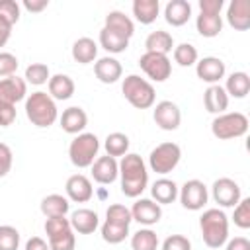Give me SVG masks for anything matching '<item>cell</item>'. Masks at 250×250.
<instances>
[{
    "label": "cell",
    "mask_w": 250,
    "mask_h": 250,
    "mask_svg": "<svg viewBox=\"0 0 250 250\" xmlns=\"http://www.w3.org/2000/svg\"><path fill=\"white\" fill-rule=\"evenodd\" d=\"M248 131V117L240 111H225L211 121V133L219 141L238 139Z\"/></svg>",
    "instance_id": "obj_6"
},
{
    "label": "cell",
    "mask_w": 250,
    "mask_h": 250,
    "mask_svg": "<svg viewBox=\"0 0 250 250\" xmlns=\"http://www.w3.org/2000/svg\"><path fill=\"white\" fill-rule=\"evenodd\" d=\"M158 248V236L152 229H139L131 236V250H156Z\"/></svg>",
    "instance_id": "obj_34"
},
{
    "label": "cell",
    "mask_w": 250,
    "mask_h": 250,
    "mask_svg": "<svg viewBox=\"0 0 250 250\" xmlns=\"http://www.w3.org/2000/svg\"><path fill=\"white\" fill-rule=\"evenodd\" d=\"M180 158H182V148L178 143H172V141H166V143H160L156 145L150 154H148V166L152 172L164 176L168 172H172L178 164H180Z\"/></svg>",
    "instance_id": "obj_7"
},
{
    "label": "cell",
    "mask_w": 250,
    "mask_h": 250,
    "mask_svg": "<svg viewBox=\"0 0 250 250\" xmlns=\"http://www.w3.org/2000/svg\"><path fill=\"white\" fill-rule=\"evenodd\" d=\"M162 250H191V242L184 234H170L164 238Z\"/></svg>",
    "instance_id": "obj_45"
},
{
    "label": "cell",
    "mask_w": 250,
    "mask_h": 250,
    "mask_svg": "<svg viewBox=\"0 0 250 250\" xmlns=\"http://www.w3.org/2000/svg\"><path fill=\"white\" fill-rule=\"evenodd\" d=\"M59 123L64 133L80 135V133H84V129L88 125V113L80 105H70L62 111V115L59 117Z\"/></svg>",
    "instance_id": "obj_17"
},
{
    "label": "cell",
    "mask_w": 250,
    "mask_h": 250,
    "mask_svg": "<svg viewBox=\"0 0 250 250\" xmlns=\"http://www.w3.org/2000/svg\"><path fill=\"white\" fill-rule=\"evenodd\" d=\"M12 162H14L12 148L6 143H0V178H4L12 170Z\"/></svg>",
    "instance_id": "obj_46"
},
{
    "label": "cell",
    "mask_w": 250,
    "mask_h": 250,
    "mask_svg": "<svg viewBox=\"0 0 250 250\" xmlns=\"http://www.w3.org/2000/svg\"><path fill=\"white\" fill-rule=\"evenodd\" d=\"M51 78V70L45 62H31L27 68H25V76L23 80L27 84H33V86H41V84H47Z\"/></svg>",
    "instance_id": "obj_35"
},
{
    "label": "cell",
    "mask_w": 250,
    "mask_h": 250,
    "mask_svg": "<svg viewBox=\"0 0 250 250\" xmlns=\"http://www.w3.org/2000/svg\"><path fill=\"white\" fill-rule=\"evenodd\" d=\"M90 168H92L94 182H98L102 186L113 184L117 180V176H119V162L113 156H107V154L105 156H98Z\"/></svg>",
    "instance_id": "obj_14"
},
{
    "label": "cell",
    "mask_w": 250,
    "mask_h": 250,
    "mask_svg": "<svg viewBox=\"0 0 250 250\" xmlns=\"http://www.w3.org/2000/svg\"><path fill=\"white\" fill-rule=\"evenodd\" d=\"M199 229L203 242L209 248H221L229 240V217L219 207L203 211V215L199 217Z\"/></svg>",
    "instance_id": "obj_3"
},
{
    "label": "cell",
    "mask_w": 250,
    "mask_h": 250,
    "mask_svg": "<svg viewBox=\"0 0 250 250\" xmlns=\"http://www.w3.org/2000/svg\"><path fill=\"white\" fill-rule=\"evenodd\" d=\"M178 197H180V203L184 209L188 211H199L205 207L207 199H209V191H207V186L201 182V180H188L180 191H178Z\"/></svg>",
    "instance_id": "obj_9"
},
{
    "label": "cell",
    "mask_w": 250,
    "mask_h": 250,
    "mask_svg": "<svg viewBox=\"0 0 250 250\" xmlns=\"http://www.w3.org/2000/svg\"><path fill=\"white\" fill-rule=\"evenodd\" d=\"M191 18V4L188 0H170L164 6V20L172 27H182Z\"/></svg>",
    "instance_id": "obj_21"
},
{
    "label": "cell",
    "mask_w": 250,
    "mask_h": 250,
    "mask_svg": "<svg viewBox=\"0 0 250 250\" xmlns=\"http://www.w3.org/2000/svg\"><path fill=\"white\" fill-rule=\"evenodd\" d=\"M195 29L201 37H217L223 31V18L221 16H211V14H201L195 18Z\"/></svg>",
    "instance_id": "obj_32"
},
{
    "label": "cell",
    "mask_w": 250,
    "mask_h": 250,
    "mask_svg": "<svg viewBox=\"0 0 250 250\" xmlns=\"http://www.w3.org/2000/svg\"><path fill=\"white\" fill-rule=\"evenodd\" d=\"M225 2L223 0H199V10L201 14H211V16H221Z\"/></svg>",
    "instance_id": "obj_48"
},
{
    "label": "cell",
    "mask_w": 250,
    "mask_h": 250,
    "mask_svg": "<svg viewBox=\"0 0 250 250\" xmlns=\"http://www.w3.org/2000/svg\"><path fill=\"white\" fill-rule=\"evenodd\" d=\"M21 14V8L16 0H0V20L6 21L8 25L14 27V23H18Z\"/></svg>",
    "instance_id": "obj_41"
},
{
    "label": "cell",
    "mask_w": 250,
    "mask_h": 250,
    "mask_svg": "<svg viewBox=\"0 0 250 250\" xmlns=\"http://www.w3.org/2000/svg\"><path fill=\"white\" fill-rule=\"evenodd\" d=\"M145 49L146 53H160V55H168L174 51V37L164 31V29H156L150 31L145 39Z\"/></svg>",
    "instance_id": "obj_25"
},
{
    "label": "cell",
    "mask_w": 250,
    "mask_h": 250,
    "mask_svg": "<svg viewBox=\"0 0 250 250\" xmlns=\"http://www.w3.org/2000/svg\"><path fill=\"white\" fill-rule=\"evenodd\" d=\"M131 217L133 221H137L139 225H145V227H152L156 225L160 219H162V207L148 199V197H141L133 203L131 207Z\"/></svg>",
    "instance_id": "obj_12"
},
{
    "label": "cell",
    "mask_w": 250,
    "mask_h": 250,
    "mask_svg": "<svg viewBox=\"0 0 250 250\" xmlns=\"http://www.w3.org/2000/svg\"><path fill=\"white\" fill-rule=\"evenodd\" d=\"M225 92H227V96H232L236 100L246 98L250 92V76L244 70H236V72L229 74L227 84H225Z\"/></svg>",
    "instance_id": "obj_29"
},
{
    "label": "cell",
    "mask_w": 250,
    "mask_h": 250,
    "mask_svg": "<svg viewBox=\"0 0 250 250\" xmlns=\"http://www.w3.org/2000/svg\"><path fill=\"white\" fill-rule=\"evenodd\" d=\"M47 88H49V96L53 100H68L72 98L76 86H74V80L68 76V74H53L47 82Z\"/></svg>",
    "instance_id": "obj_24"
},
{
    "label": "cell",
    "mask_w": 250,
    "mask_h": 250,
    "mask_svg": "<svg viewBox=\"0 0 250 250\" xmlns=\"http://www.w3.org/2000/svg\"><path fill=\"white\" fill-rule=\"evenodd\" d=\"M74 246H76V236H74L72 229L49 238V248L51 250H74Z\"/></svg>",
    "instance_id": "obj_42"
},
{
    "label": "cell",
    "mask_w": 250,
    "mask_h": 250,
    "mask_svg": "<svg viewBox=\"0 0 250 250\" xmlns=\"http://www.w3.org/2000/svg\"><path fill=\"white\" fill-rule=\"evenodd\" d=\"M70 201L61 193H49L41 199V213L45 217H66Z\"/></svg>",
    "instance_id": "obj_26"
},
{
    "label": "cell",
    "mask_w": 250,
    "mask_h": 250,
    "mask_svg": "<svg viewBox=\"0 0 250 250\" xmlns=\"http://www.w3.org/2000/svg\"><path fill=\"white\" fill-rule=\"evenodd\" d=\"M100 230H102V238L109 244H119L129 236V227L113 225V223H107V221H104Z\"/></svg>",
    "instance_id": "obj_37"
},
{
    "label": "cell",
    "mask_w": 250,
    "mask_h": 250,
    "mask_svg": "<svg viewBox=\"0 0 250 250\" xmlns=\"http://www.w3.org/2000/svg\"><path fill=\"white\" fill-rule=\"evenodd\" d=\"M174 61L180 64V66H193L197 61H199V55H197V49L191 45V43H180V45H174Z\"/></svg>",
    "instance_id": "obj_36"
},
{
    "label": "cell",
    "mask_w": 250,
    "mask_h": 250,
    "mask_svg": "<svg viewBox=\"0 0 250 250\" xmlns=\"http://www.w3.org/2000/svg\"><path fill=\"white\" fill-rule=\"evenodd\" d=\"M18 57L8 53V51H2L0 53V76L2 78H8V76H14L16 70H18Z\"/></svg>",
    "instance_id": "obj_44"
},
{
    "label": "cell",
    "mask_w": 250,
    "mask_h": 250,
    "mask_svg": "<svg viewBox=\"0 0 250 250\" xmlns=\"http://www.w3.org/2000/svg\"><path fill=\"white\" fill-rule=\"evenodd\" d=\"M100 152V139L94 133H80L68 145V158L76 168H90Z\"/></svg>",
    "instance_id": "obj_5"
},
{
    "label": "cell",
    "mask_w": 250,
    "mask_h": 250,
    "mask_svg": "<svg viewBox=\"0 0 250 250\" xmlns=\"http://www.w3.org/2000/svg\"><path fill=\"white\" fill-rule=\"evenodd\" d=\"M27 94V82L20 76L0 78V104H18Z\"/></svg>",
    "instance_id": "obj_16"
},
{
    "label": "cell",
    "mask_w": 250,
    "mask_h": 250,
    "mask_svg": "<svg viewBox=\"0 0 250 250\" xmlns=\"http://www.w3.org/2000/svg\"><path fill=\"white\" fill-rule=\"evenodd\" d=\"M178 184L174 180H168V178H158L152 186H150V195H152V201H156L158 205H168V203H174L178 199Z\"/></svg>",
    "instance_id": "obj_23"
},
{
    "label": "cell",
    "mask_w": 250,
    "mask_h": 250,
    "mask_svg": "<svg viewBox=\"0 0 250 250\" xmlns=\"http://www.w3.org/2000/svg\"><path fill=\"white\" fill-rule=\"evenodd\" d=\"M227 66L219 57H203L195 62V74L199 80L211 84H219L221 78H225Z\"/></svg>",
    "instance_id": "obj_13"
},
{
    "label": "cell",
    "mask_w": 250,
    "mask_h": 250,
    "mask_svg": "<svg viewBox=\"0 0 250 250\" xmlns=\"http://www.w3.org/2000/svg\"><path fill=\"white\" fill-rule=\"evenodd\" d=\"M20 248V230L12 225L0 227V250H18Z\"/></svg>",
    "instance_id": "obj_40"
},
{
    "label": "cell",
    "mask_w": 250,
    "mask_h": 250,
    "mask_svg": "<svg viewBox=\"0 0 250 250\" xmlns=\"http://www.w3.org/2000/svg\"><path fill=\"white\" fill-rule=\"evenodd\" d=\"M98 57V43L92 37H80L72 45V59L80 64H90Z\"/></svg>",
    "instance_id": "obj_28"
},
{
    "label": "cell",
    "mask_w": 250,
    "mask_h": 250,
    "mask_svg": "<svg viewBox=\"0 0 250 250\" xmlns=\"http://www.w3.org/2000/svg\"><path fill=\"white\" fill-rule=\"evenodd\" d=\"M68 221H70L72 230L78 232V234H92V232L100 227V217H98V213L92 211V209H86V207L76 209V211L70 215Z\"/></svg>",
    "instance_id": "obj_20"
},
{
    "label": "cell",
    "mask_w": 250,
    "mask_h": 250,
    "mask_svg": "<svg viewBox=\"0 0 250 250\" xmlns=\"http://www.w3.org/2000/svg\"><path fill=\"white\" fill-rule=\"evenodd\" d=\"M49 6V0H23V8L27 12H43Z\"/></svg>",
    "instance_id": "obj_51"
},
{
    "label": "cell",
    "mask_w": 250,
    "mask_h": 250,
    "mask_svg": "<svg viewBox=\"0 0 250 250\" xmlns=\"http://www.w3.org/2000/svg\"><path fill=\"white\" fill-rule=\"evenodd\" d=\"M152 119L162 131H176L180 127V123H182V111L174 102L162 100V102H158L154 105Z\"/></svg>",
    "instance_id": "obj_11"
},
{
    "label": "cell",
    "mask_w": 250,
    "mask_h": 250,
    "mask_svg": "<svg viewBox=\"0 0 250 250\" xmlns=\"http://www.w3.org/2000/svg\"><path fill=\"white\" fill-rule=\"evenodd\" d=\"M16 105L14 104H0V127H10L16 121Z\"/></svg>",
    "instance_id": "obj_47"
},
{
    "label": "cell",
    "mask_w": 250,
    "mask_h": 250,
    "mask_svg": "<svg viewBox=\"0 0 250 250\" xmlns=\"http://www.w3.org/2000/svg\"><path fill=\"white\" fill-rule=\"evenodd\" d=\"M100 45L107 53L117 55V53H123L129 47V39L125 35L109 29V27H102V31H100Z\"/></svg>",
    "instance_id": "obj_31"
},
{
    "label": "cell",
    "mask_w": 250,
    "mask_h": 250,
    "mask_svg": "<svg viewBox=\"0 0 250 250\" xmlns=\"http://www.w3.org/2000/svg\"><path fill=\"white\" fill-rule=\"evenodd\" d=\"M94 74L104 84H115L123 74V66L115 57H102L94 62Z\"/></svg>",
    "instance_id": "obj_19"
},
{
    "label": "cell",
    "mask_w": 250,
    "mask_h": 250,
    "mask_svg": "<svg viewBox=\"0 0 250 250\" xmlns=\"http://www.w3.org/2000/svg\"><path fill=\"white\" fill-rule=\"evenodd\" d=\"M227 21L236 31H246L250 27V2L248 0H232L227 6Z\"/></svg>",
    "instance_id": "obj_18"
},
{
    "label": "cell",
    "mask_w": 250,
    "mask_h": 250,
    "mask_svg": "<svg viewBox=\"0 0 250 250\" xmlns=\"http://www.w3.org/2000/svg\"><path fill=\"white\" fill-rule=\"evenodd\" d=\"M119 178H121V193L125 197L137 199L148 186V172L145 160L135 152H127L125 156H121Z\"/></svg>",
    "instance_id": "obj_1"
},
{
    "label": "cell",
    "mask_w": 250,
    "mask_h": 250,
    "mask_svg": "<svg viewBox=\"0 0 250 250\" xmlns=\"http://www.w3.org/2000/svg\"><path fill=\"white\" fill-rule=\"evenodd\" d=\"M105 221L107 223H113V225H123V227H129L133 217H131V209H127L125 205L121 203H113L107 207L105 211Z\"/></svg>",
    "instance_id": "obj_38"
},
{
    "label": "cell",
    "mask_w": 250,
    "mask_h": 250,
    "mask_svg": "<svg viewBox=\"0 0 250 250\" xmlns=\"http://www.w3.org/2000/svg\"><path fill=\"white\" fill-rule=\"evenodd\" d=\"M203 105L209 113H215V115L225 113V109L229 107V96H227L225 88L219 84H211L203 92Z\"/></svg>",
    "instance_id": "obj_22"
},
{
    "label": "cell",
    "mask_w": 250,
    "mask_h": 250,
    "mask_svg": "<svg viewBox=\"0 0 250 250\" xmlns=\"http://www.w3.org/2000/svg\"><path fill=\"white\" fill-rule=\"evenodd\" d=\"M225 244H227L225 250H250V240L246 236H234V238L227 240Z\"/></svg>",
    "instance_id": "obj_49"
},
{
    "label": "cell",
    "mask_w": 250,
    "mask_h": 250,
    "mask_svg": "<svg viewBox=\"0 0 250 250\" xmlns=\"http://www.w3.org/2000/svg\"><path fill=\"white\" fill-rule=\"evenodd\" d=\"M10 35H12V25H8L6 21L0 20V47H4L8 43Z\"/></svg>",
    "instance_id": "obj_52"
},
{
    "label": "cell",
    "mask_w": 250,
    "mask_h": 250,
    "mask_svg": "<svg viewBox=\"0 0 250 250\" xmlns=\"http://www.w3.org/2000/svg\"><path fill=\"white\" fill-rule=\"evenodd\" d=\"M104 27H109V29H113V31L125 35L127 39H131L133 33H135V23H133V20H131L129 16H125V12H121V10H111V12H107Z\"/></svg>",
    "instance_id": "obj_27"
},
{
    "label": "cell",
    "mask_w": 250,
    "mask_h": 250,
    "mask_svg": "<svg viewBox=\"0 0 250 250\" xmlns=\"http://www.w3.org/2000/svg\"><path fill=\"white\" fill-rule=\"evenodd\" d=\"M25 115L31 121V125L47 129L59 119V109L55 100L47 92L37 90L25 98Z\"/></svg>",
    "instance_id": "obj_2"
},
{
    "label": "cell",
    "mask_w": 250,
    "mask_h": 250,
    "mask_svg": "<svg viewBox=\"0 0 250 250\" xmlns=\"http://www.w3.org/2000/svg\"><path fill=\"white\" fill-rule=\"evenodd\" d=\"M160 14V2L158 0H135L133 2V16L139 23L148 25L152 23Z\"/></svg>",
    "instance_id": "obj_30"
},
{
    "label": "cell",
    "mask_w": 250,
    "mask_h": 250,
    "mask_svg": "<svg viewBox=\"0 0 250 250\" xmlns=\"http://www.w3.org/2000/svg\"><path fill=\"white\" fill-rule=\"evenodd\" d=\"M121 92H123L125 100L137 109H148L154 105V100H156L154 86L139 74L125 76L123 84H121Z\"/></svg>",
    "instance_id": "obj_4"
},
{
    "label": "cell",
    "mask_w": 250,
    "mask_h": 250,
    "mask_svg": "<svg viewBox=\"0 0 250 250\" xmlns=\"http://www.w3.org/2000/svg\"><path fill=\"white\" fill-rule=\"evenodd\" d=\"M211 195L219 207H234L242 199L240 186L232 178H219L211 186Z\"/></svg>",
    "instance_id": "obj_10"
},
{
    "label": "cell",
    "mask_w": 250,
    "mask_h": 250,
    "mask_svg": "<svg viewBox=\"0 0 250 250\" xmlns=\"http://www.w3.org/2000/svg\"><path fill=\"white\" fill-rule=\"evenodd\" d=\"M139 66L154 82H164L172 74V62H170L168 55H160V53H146L145 51L139 59Z\"/></svg>",
    "instance_id": "obj_8"
},
{
    "label": "cell",
    "mask_w": 250,
    "mask_h": 250,
    "mask_svg": "<svg viewBox=\"0 0 250 250\" xmlns=\"http://www.w3.org/2000/svg\"><path fill=\"white\" fill-rule=\"evenodd\" d=\"M129 137L121 131H113L105 137L104 141V148H105V154L107 156H125L129 152Z\"/></svg>",
    "instance_id": "obj_33"
},
{
    "label": "cell",
    "mask_w": 250,
    "mask_h": 250,
    "mask_svg": "<svg viewBox=\"0 0 250 250\" xmlns=\"http://www.w3.org/2000/svg\"><path fill=\"white\" fill-rule=\"evenodd\" d=\"M70 221L66 217H47L45 221V232H47V238L51 236H57L64 230H70Z\"/></svg>",
    "instance_id": "obj_43"
},
{
    "label": "cell",
    "mask_w": 250,
    "mask_h": 250,
    "mask_svg": "<svg viewBox=\"0 0 250 250\" xmlns=\"http://www.w3.org/2000/svg\"><path fill=\"white\" fill-rule=\"evenodd\" d=\"M25 250H51V248H49V242H45L41 236H31L25 242Z\"/></svg>",
    "instance_id": "obj_50"
},
{
    "label": "cell",
    "mask_w": 250,
    "mask_h": 250,
    "mask_svg": "<svg viewBox=\"0 0 250 250\" xmlns=\"http://www.w3.org/2000/svg\"><path fill=\"white\" fill-rule=\"evenodd\" d=\"M64 189H66L68 201H74V203H86V201H90L92 195H94L92 182H90V178H86L84 174H72V176L66 180Z\"/></svg>",
    "instance_id": "obj_15"
},
{
    "label": "cell",
    "mask_w": 250,
    "mask_h": 250,
    "mask_svg": "<svg viewBox=\"0 0 250 250\" xmlns=\"http://www.w3.org/2000/svg\"><path fill=\"white\" fill-rule=\"evenodd\" d=\"M232 221L238 229L246 230L250 229V197H242L236 205H234V213H232Z\"/></svg>",
    "instance_id": "obj_39"
}]
</instances>
